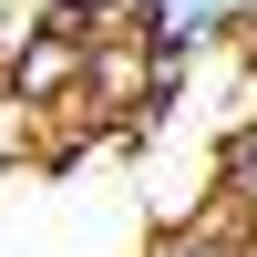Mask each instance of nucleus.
I'll use <instances>...</instances> for the list:
<instances>
[{
    "label": "nucleus",
    "instance_id": "nucleus-1",
    "mask_svg": "<svg viewBox=\"0 0 257 257\" xmlns=\"http://www.w3.org/2000/svg\"><path fill=\"white\" fill-rule=\"evenodd\" d=\"M123 21H134V41L155 62L185 72V62H206V52H226V41L257 31V0H134Z\"/></svg>",
    "mask_w": 257,
    "mask_h": 257
},
{
    "label": "nucleus",
    "instance_id": "nucleus-2",
    "mask_svg": "<svg viewBox=\"0 0 257 257\" xmlns=\"http://www.w3.org/2000/svg\"><path fill=\"white\" fill-rule=\"evenodd\" d=\"M31 11L52 21V31H103V21H123L134 0H31Z\"/></svg>",
    "mask_w": 257,
    "mask_h": 257
},
{
    "label": "nucleus",
    "instance_id": "nucleus-3",
    "mask_svg": "<svg viewBox=\"0 0 257 257\" xmlns=\"http://www.w3.org/2000/svg\"><path fill=\"white\" fill-rule=\"evenodd\" d=\"M11 52H21V0H0V72H11Z\"/></svg>",
    "mask_w": 257,
    "mask_h": 257
},
{
    "label": "nucleus",
    "instance_id": "nucleus-4",
    "mask_svg": "<svg viewBox=\"0 0 257 257\" xmlns=\"http://www.w3.org/2000/svg\"><path fill=\"white\" fill-rule=\"evenodd\" d=\"M155 257H216V247H155Z\"/></svg>",
    "mask_w": 257,
    "mask_h": 257
}]
</instances>
